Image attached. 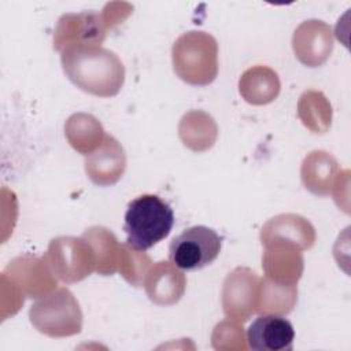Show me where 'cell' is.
I'll return each mask as SVG.
<instances>
[{
    "instance_id": "4fadbf2b",
    "label": "cell",
    "mask_w": 351,
    "mask_h": 351,
    "mask_svg": "<svg viewBox=\"0 0 351 351\" xmlns=\"http://www.w3.org/2000/svg\"><path fill=\"white\" fill-rule=\"evenodd\" d=\"M143 284L151 302L160 306H169L181 299L186 280L176 265L160 261L148 270Z\"/></svg>"
},
{
    "instance_id": "44dd1931",
    "label": "cell",
    "mask_w": 351,
    "mask_h": 351,
    "mask_svg": "<svg viewBox=\"0 0 351 351\" xmlns=\"http://www.w3.org/2000/svg\"><path fill=\"white\" fill-rule=\"evenodd\" d=\"M93 118L95 117L86 115V114H75V115L70 117L69 121H67V125L81 130V133H78V132H66V136L70 141V145L74 149H77L78 152L84 154V155L89 154L93 147H96L97 144L100 145L103 143L101 141V137H103V129L101 128L86 133V128L90 125Z\"/></svg>"
},
{
    "instance_id": "e0dca14e",
    "label": "cell",
    "mask_w": 351,
    "mask_h": 351,
    "mask_svg": "<svg viewBox=\"0 0 351 351\" xmlns=\"http://www.w3.org/2000/svg\"><path fill=\"white\" fill-rule=\"evenodd\" d=\"M82 237L90 244L96 258V271L111 276L118 270L119 244L117 237L106 228L92 226L85 230Z\"/></svg>"
},
{
    "instance_id": "6da1fadb",
    "label": "cell",
    "mask_w": 351,
    "mask_h": 351,
    "mask_svg": "<svg viewBox=\"0 0 351 351\" xmlns=\"http://www.w3.org/2000/svg\"><path fill=\"white\" fill-rule=\"evenodd\" d=\"M64 74L81 90L100 96H115L125 81V67L110 49L96 44H74L60 52Z\"/></svg>"
},
{
    "instance_id": "2e32d148",
    "label": "cell",
    "mask_w": 351,
    "mask_h": 351,
    "mask_svg": "<svg viewBox=\"0 0 351 351\" xmlns=\"http://www.w3.org/2000/svg\"><path fill=\"white\" fill-rule=\"evenodd\" d=\"M337 170V162L325 151H314L306 156L302 166V181L310 192L328 195Z\"/></svg>"
},
{
    "instance_id": "9c48e42d",
    "label": "cell",
    "mask_w": 351,
    "mask_h": 351,
    "mask_svg": "<svg viewBox=\"0 0 351 351\" xmlns=\"http://www.w3.org/2000/svg\"><path fill=\"white\" fill-rule=\"evenodd\" d=\"M295 339L292 324L278 314H261L247 330V341L256 351H291Z\"/></svg>"
},
{
    "instance_id": "277c9868",
    "label": "cell",
    "mask_w": 351,
    "mask_h": 351,
    "mask_svg": "<svg viewBox=\"0 0 351 351\" xmlns=\"http://www.w3.org/2000/svg\"><path fill=\"white\" fill-rule=\"evenodd\" d=\"M33 326L51 337L77 335L82 328V313L74 295L67 288H59L44 295L29 310Z\"/></svg>"
},
{
    "instance_id": "ba28073f",
    "label": "cell",
    "mask_w": 351,
    "mask_h": 351,
    "mask_svg": "<svg viewBox=\"0 0 351 351\" xmlns=\"http://www.w3.org/2000/svg\"><path fill=\"white\" fill-rule=\"evenodd\" d=\"M111 23L104 19V15L95 12L66 14L56 26L53 36V48L62 52L64 48L74 44H96L106 38L107 29Z\"/></svg>"
},
{
    "instance_id": "3957f363",
    "label": "cell",
    "mask_w": 351,
    "mask_h": 351,
    "mask_svg": "<svg viewBox=\"0 0 351 351\" xmlns=\"http://www.w3.org/2000/svg\"><path fill=\"white\" fill-rule=\"evenodd\" d=\"M174 73L186 84L204 86L218 74V44L206 32H188L173 45Z\"/></svg>"
},
{
    "instance_id": "5b68a950",
    "label": "cell",
    "mask_w": 351,
    "mask_h": 351,
    "mask_svg": "<svg viewBox=\"0 0 351 351\" xmlns=\"http://www.w3.org/2000/svg\"><path fill=\"white\" fill-rule=\"evenodd\" d=\"M60 281L71 284L84 280L96 270V258L84 237L60 236L52 239L43 256Z\"/></svg>"
},
{
    "instance_id": "ac0fdd59",
    "label": "cell",
    "mask_w": 351,
    "mask_h": 351,
    "mask_svg": "<svg viewBox=\"0 0 351 351\" xmlns=\"http://www.w3.org/2000/svg\"><path fill=\"white\" fill-rule=\"evenodd\" d=\"M296 285H281L263 277L259 280L256 313L259 314H288L296 302Z\"/></svg>"
},
{
    "instance_id": "8fae6325",
    "label": "cell",
    "mask_w": 351,
    "mask_h": 351,
    "mask_svg": "<svg viewBox=\"0 0 351 351\" xmlns=\"http://www.w3.org/2000/svg\"><path fill=\"white\" fill-rule=\"evenodd\" d=\"M302 250L281 241L265 244L262 267L266 278L281 285H296L303 271Z\"/></svg>"
},
{
    "instance_id": "5bb4252c",
    "label": "cell",
    "mask_w": 351,
    "mask_h": 351,
    "mask_svg": "<svg viewBox=\"0 0 351 351\" xmlns=\"http://www.w3.org/2000/svg\"><path fill=\"white\" fill-rule=\"evenodd\" d=\"M262 244L289 243L299 250H308L315 241L313 225L298 214H280L269 219L261 232Z\"/></svg>"
},
{
    "instance_id": "7c38bea8",
    "label": "cell",
    "mask_w": 351,
    "mask_h": 351,
    "mask_svg": "<svg viewBox=\"0 0 351 351\" xmlns=\"http://www.w3.org/2000/svg\"><path fill=\"white\" fill-rule=\"evenodd\" d=\"M126 167V156L122 145L110 134H104L99 148L88 154L85 159V170L96 185L115 184L123 174Z\"/></svg>"
},
{
    "instance_id": "8992f818",
    "label": "cell",
    "mask_w": 351,
    "mask_h": 351,
    "mask_svg": "<svg viewBox=\"0 0 351 351\" xmlns=\"http://www.w3.org/2000/svg\"><path fill=\"white\" fill-rule=\"evenodd\" d=\"M222 239L207 226L196 225L176 236L169 245L173 265L184 270H197L213 263L221 251Z\"/></svg>"
},
{
    "instance_id": "9a60e30c",
    "label": "cell",
    "mask_w": 351,
    "mask_h": 351,
    "mask_svg": "<svg viewBox=\"0 0 351 351\" xmlns=\"http://www.w3.org/2000/svg\"><path fill=\"white\" fill-rule=\"evenodd\" d=\"M25 262L30 276H27L26 270L21 266L18 259H14L7 266V271L11 274V280L19 287V292L22 295H27V298H40L49 292L52 288L56 287V280L52 277L53 273L49 270L48 263L45 259L25 256Z\"/></svg>"
},
{
    "instance_id": "7a4b0ae2",
    "label": "cell",
    "mask_w": 351,
    "mask_h": 351,
    "mask_svg": "<svg viewBox=\"0 0 351 351\" xmlns=\"http://www.w3.org/2000/svg\"><path fill=\"white\" fill-rule=\"evenodd\" d=\"M174 225V213L169 203L158 195H140L129 202L123 230L126 243L145 251L169 236Z\"/></svg>"
},
{
    "instance_id": "ffe728a7",
    "label": "cell",
    "mask_w": 351,
    "mask_h": 351,
    "mask_svg": "<svg viewBox=\"0 0 351 351\" xmlns=\"http://www.w3.org/2000/svg\"><path fill=\"white\" fill-rule=\"evenodd\" d=\"M151 263V259L144 252H138L128 243L121 244L119 247V261L118 270L122 277L132 285L140 287L144 281L145 271Z\"/></svg>"
},
{
    "instance_id": "30bf717a",
    "label": "cell",
    "mask_w": 351,
    "mask_h": 351,
    "mask_svg": "<svg viewBox=\"0 0 351 351\" xmlns=\"http://www.w3.org/2000/svg\"><path fill=\"white\" fill-rule=\"evenodd\" d=\"M292 47L298 59L308 66L322 64L332 52L330 29L322 21H306L293 33Z\"/></svg>"
},
{
    "instance_id": "d6986e66",
    "label": "cell",
    "mask_w": 351,
    "mask_h": 351,
    "mask_svg": "<svg viewBox=\"0 0 351 351\" xmlns=\"http://www.w3.org/2000/svg\"><path fill=\"white\" fill-rule=\"evenodd\" d=\"M263 86L280 88L277 74L267 67H252L247 70L240 78L239 86L243 97L251 104H267L277 97V95L266 90Z\"/></svg>"
},
{
    "instance_id": "52a82bcc",
    "label": "cell",
    "mask_w": 351,
    "mask_h": 351,
    "mask_svg": "<svg viewBox=\"0 0 351 351\" xmlns=\"http://www.w3.org/2000/svg\"><path fill=\"white\" fill-rule=\"evenodd\" d=\"M259 277L248 267H236L223 281L222 307L229 319L247 321L256 313Z\"/></svg>"
}]
</instances>
